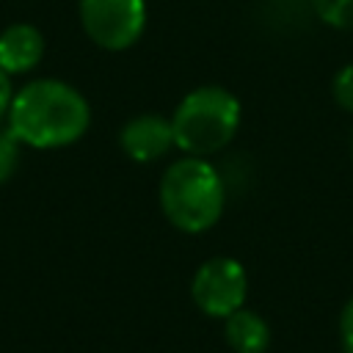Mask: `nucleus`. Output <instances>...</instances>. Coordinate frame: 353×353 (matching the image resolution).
<instances>
[{
  "label": "nucleus",
  "mask_w": 353,
  "mask_h": 353,
  "mask_svg": "<svg viewBox=\"0 0 353 353\" xmlns=\"http://www.w3.org/2000/svg\"><path fill=\"white\" fill-rule=\"evenodd\" d=\"M44 55V36L39 28L28 22L8 25L0 33V69L6 74L30 72Z\"/></svg>",
  "instance_id": "7"
},
{
  "label": "nucleus",
  "mask_w": 353,
  "mask_h": 353,
  "mask_svg": "<svg viewBox=\"0 0 353 353\" xmlns=\"http://www.w3.org/2000/svg\"><path fill=\"white\" fill-rule=\"evenodd\" d=\"M248 292V276L245 268L232 256H212L199 265L190 281V298L193 303L218 320H226L232 312L243 309Z\"/></svg>",
  "instance_id": "5"
},
{
  "label": "nucleus",
  "mask_w": 353,
  "mask_h": 353,
  "mask_svg": "<svg viewBox=\"0 0 353 353\" xmlns=\"http://www.w3.org/2000/svg\"><path fill=\"white\" fill-rule=\"evenodd\" d=\"M331 97H334V102L345 113H353V63H345L334 74V80H331Z\"/></svg>",
  "instance_id": "11"
},
{
  "label": "nucleus",
  "mask_w": 353,
  "mask_h": 353,
  "mask_svg": "<svg viewBox=\"0 0 353 353\" xmlns=\"http://www.w3.org/2000/svg\"><path fill=\"white\" fill-rule=\"evenodd\" d=\"M77 14L85 36L110 52L130 50L146 28L143 0H80Z\"/></svg>",
  "instance_id": "4"
},
{
  "label": "nucleus",
  "mask_w": 353,
  "mask_h": 353,
  "mask_svg": "<svg viewBox=\"0 0 353 353\" xmlns=\"http://www.w3.org/2000/svg\"><path fill=\"white\" fill-rule=\"evenodd\" d=\"M121 152L135 163H154L174 146V130L171 119H163L157 113H141L130 119L119 132Z\"/></svg>",
  "instance_id": "6"
},
{
  "label": "nucleus",
  "mask_w": 353,
  "mask_h": 353,
  "mask_svg": "<svg viewBox=\"0 0 353 353\" xmlns=\"http://www.w3.org/2000/svg\"><path fill=\"white\" fill-rule=\"evenodd\" d=\"M19 141L11 135V130H0V185L8 182L19 165Z\"/></svg>",
  "instance_id": "10"
},
{
  "label": "nucleus",
  "mask_w": 353,
  "mask_h": 353,
  "mask_svg": "<svg viewBox=\"0 0 353 353\" xmlns=\"http://www.w3.org/2000/svg\"><path fill=\"white\" fill-rule=\"evenodd\" d=\"M223 336L234 353H265L270 345V328L254 309H237L223 320Z\"/></svg>",
  "instance_id": "8"
},
{
  "label": "nucleus",
  "mask_w": 353,
  "mask_h": 353,
  "mask_svg": "<svg viewBox=\"0 0 353 353\" xmlns=\"http://www.w3.org/2000/svg\"><path fill=\"white\" fill-rule=\"evenodd\" d=\"M11 99H14V94H11V74H6V72L0 69V119L8 113Z\"/></svg>",
  "instance_id": "13"
},
{
  "label": "nucleus",
  "mask_w": 353,
  "mask_h": 353,
  "mask_svg": "<svg viewBox=\"0 0 353 353\" xmlns=\"http://www.w3.org/2000/svg\"><path fill=\"white\" fill-rule=\"evenodd\" d=\"M314 14L339 30H353V0H312Z\"/></svg>",
  "instance_id": "9"
},
{
  "label": "nucleus",
  "mask_w": 353,
  "mask_h": 353,
  "mask_svg": "<svg viewBox=\"0 0 353 353\" xmlns=\"http://www.w3.org/2000/svg\"><path fill=\"white\" fill-rule=\"evenodd\" d=\"M226 204L223 179L207 157L185 154L160 179V210L185 234H201L221 221Z\"/></svg>",
  "instance_id": "2"
},
{
  "label": "nucleus",
  "mask_w": 353,
  "mask_h": 353,
  "mask_svg": "<svg viewBox=\"0 0 353 353\" xmlns=\"http://www.w3.org/2000/svg\"><path fill=\"white\" fill-rule=\"evenodd\" d=\"M339 342L342 353H353V298L339 312Z\"/></svg>",
  "instance_id": "12"
},
{
  "label": "nucleus",
  "mask_w": 353,
  "mask_h": 353,
  "mask_svg": "<svg viewBox=\"0 0 353 353\" xmlns=\"http://www.w3.org/2000/svg\"><path fill=\"white\" fill-rule=\"evenodd\" d=\"M240 127V102L221 85H199L188 91L174 116V146L193 157L221 152Z\"/></svg>",
  "instance_id": "3"
},
{
  "label": "nucleus",
  "mask_w": 353,
  "mask_h": 353,
  "mask_svg": "<svg viewBox=\"0 0 353 353\" xmlns=\"http://www.w3.org/2000/svg\"><path fill=\"white\" fill-rule=\"evenodd\" d=\"M91 124V108L85 97L52 77L22 85L8 108L11 135L33 149H61L85 135Z\"/></svg>",
  "instance_id": "1"
}]
</instances>
